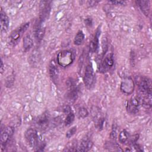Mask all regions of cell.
Instances as JSON below:
<instances>
[{"instance_id": "obj_22", "label": "cell", "mask_w": 152, "mask_h": 152, "mask_svg": "<svg viewBox=\"0 0 152 152\" xmlns=\"http://www.w3.org/2000/svg\"><path fill=\"white\" fill-rule=\"evenodd\" d=\"M78 116L80 118H85L86 117H87L88 115V110H87L86 108L85 107H80L78 110Z\"/></svg>"}, {"instance_id": "obj_15", "label": "cell", "mask_w": 152, "mask_h": 152, "mask_svg": "<svg viewBox=\"0 0 152 152\" xmlns=\"http://www.w3.org/2000/svg\"><path fill=\"white\" fill-rule=\"evenodd\" d=\"M9 18L2 11H1V31H5L7 30L9 26Z\"/></svg>"}, {"instance_id": "obj_23", "label": "cell", "mask_w": 152, "mask_h": 152, "mask_svg": "<svg viewBox=\"0 0 152 152\" xmlns=\"http://www.w3.org/2000/svg\"><path fill=\"white\" fill-rule=\"evenodd\" d=\"M77 131V127L75 126L72 127L71 129H69L66 133V137L68 138H71V137H72L75 133Z\"/></svg>"}, {"instance_id": "obj_14", "label": "cell", "mask_w": 152, "mask_h": 152, "mask_svg": "<svg viewBox=\"0 0 152 152\" xmlns=\"http://www.w3.org/2000/svg\"><path fill=\"white\" fill-rule=\"evenodd\" d=\"M144 15L148 16L150 11V4L148 1H138L136 2Z\"/></svg>"}, {"instance_id": "obj_10", "label": "cell", "mask_w": 152, "mask_h": 152, "mask_svg": "<svg viewBox=\"0 0 152 152\" xmlns=\"http://www.w3.org/2000/svg\"><path fill=\"white\" fill-rule=\"evenodd\" d=\"M14 132V128L11 126H6L2 129L0 136V141L2 144H5L12 137Z\"/></svg>"}, {"instance_id": "obj_18", "label": "cell", "mask_w": 152, "mask_h": 152, "mask_svg": "<svg viewBox=\"0 0 152 152\" xmlns=\"http://www.w3.org/2000/svg\"><path fill=\"white\" fill-rule=\"evenodd\" d=\"M84 39V34L82 31H78L75 36L74 43L75 45H80Z\"/></svg>"}, {"instance_id": "obj_20", "label": "cell", "mask_w": 152, "mask_h": 152, "mask_svg": "<svg viewBox=\"0 0 152 152\" xmlns=\"http://www.w3.org/2000/svg\"><path fill=\"white\" fill-rule=\"evenodd\" d=\"M68 99L70 100H75L77 97V90L75 87H72L68 94Z\"/></svg>"}, {"instance_id": "obj_16", "label": "cell", "mask_w": 152, "mask_h": 152, "mask_svg": "<svg viewBox=\"0 0 152 152\" xmlns=\"http://www.w3.org/2000/svg\"><path fill=\"white\" fill-rule=\"evenodd\" d=\"M93 146V142L88 139L83 140L78 147V151H87L90 150Z\"/></svg>"}, {"instance_id": "obj_5", "label": "cell", "mask_w": 152, "mask_h": 152, "mask_svg": "<svg viewBox=\"0 0 152 152\" xmlns=\"http://www.w3.org/2000/svg\"><path fill=\"white\" fill-rule=\"evenodd\" d=\"M25 138L31 147H36L39 143V136L36 129L33 128L28 129L24 134Z\"/></svg>"}, {"instance_id": "obj_9", "label": "cell", "mask_w": 152, "mask_h": 152, "mask_svg": "<svg viewBox=\"0 0 152 152\" xmlns=\"http://www.w3.org/2000/svg\"><path fill=\"white\" fill-rule=\"evenodd\" d=\"M134 88V84L132 80L130 78H125L121 84V90L125 94L129 95L131 94Z\"/></svg>"}, {"instance_id": "obj_21", "label": "cell", "mask_w": 152, "mask_h": 152, "mask_svg": "<svg viewBox=\"0 0 152 152\" xmlns=\"http://www.w3.org/2000/svg\"><path fill=\"white\" fill-rule=\"evenodd\" d=\"M74 118H75V115L74 113L72 112L71 111L69 112L65 119V126H69V125H71L74 121Z\"/></svg>"}, {"instance_id": "obj_2", "label": "cell", "mask_w": 152, "mask_h": 152, "mask_svg": "<svg viewBox=\"0 0 152 152\" xmlns=\"http://www.w3.org/2000/svg\"><path fill=\"white\" fill-rule=\"evenodd\" d=\"M74 57L71 51L68 50H64L61 51L57 56V62L58 64L62 66H68L73 62Z\"/></svg>"}, {"instance_id": "obj_12", "label": "cell", "mask_w": 152, "mask_h": 152, "mask_svg": "<svg viewBox=\"0 0 152 152\" xmlns=\"http://www.w3.org/2000/svg\"><path fill=\"white\" fill-rule=\"evenodd\" d=\"M49 118V115L47 113H43L40 115L36 119V125L40 129H45L48 125Z\"/></svg>"}, {"instance_id": "obj_8", "label": "cell", "mask_w": 152, "mask_h": 152, "mask_svg": "<svg viewBox=\"0 0 152 152\" xmlns=\"http://www.w3.org/2000/svg\"><path fill=\"white\" fill-rule=\"evenodd\" d=\"M45 27L44 26V21H41L40 19L37 20L34 24V37L37 41L40 42L45 34Z\"/></svg>"}, {"instance_id": "obj_24", "label": "cell", "mask_w": 152, "mask_h": 152, "mask_svg": "<svg viewBox=\"0 0 152 152\" xmlns=\"http://www.w3.org/2000/svg\"><path fill=\"white\" fill-rule=\"evenodd\" d=\"M109 2L115 5H124L125 3V2L123 1H110Z\"/></svg>"}, {"instance_id": "obj_7", "label": "cell", "mask_w": 152, "mask_h": 152, "mask_svg": "<svg viewBox=\"0 0 152 152\" xmlns=\"http://www.w3.org/2000/svg\"><path fill=\"white\" fill-rule=\"evenodd\" d=\"M114 65L113 55L112 53H109L104 58L103 61L102 62L100 65L99 70L102 72H107L113 67Z\"/></svg>"}, {"instance_id": "obj_13", "label": "cell", "mask_w": 152, "mask_h": 152, "mask_svg": "<svg viewBox=\"0 0 152 152\" xmlns=\"http://www.w3.org/2000/svg\"><path fill=\"white\" fill-rule=\"evenodd\" d=\"M100 31L98 30L96 33L95 34L94 37H93V40L91 41L90 43V46H89V49H90V51L92 53L96 52L99 48V37L100 36Z\"/></svg>"}, {"instance_id": "obj_4", "label": "cell", "mask_w": 152, "mask_h": 152, "mask_svg": "<svg viewBox=\"0 0 152 152\" xmlns=\"http://www.w3.org/2000/svg\"><path fill=\"white\" fill-rule=\"evenodd\" d=\"M142 104L141 98L140 96H134L128 102L126 109L128 112L131 114H135L138 112Z\"/></svg>"}, {"instance_id": "obj_1", "label": "cell", "mask_w": 152, "mask_h": 152, "mask_svg": "<svg viewBox=\"0 0 152 152\" xmlns=\"http://www.w3.org/2000/svg\"><path fill=\"white\" fill-rule=\"evenodd\" d=\"M138 90L143 96H151V83L150 79L145 77H138L136 79Z\"/></svg>"}, {"instance_id": "obj_17", "label": "cell", "mask_w": 152, "mask_h": 152, "mask_svg": "<svg viewBox=\"0 0 152 152\" xmlns=\"http://www.w3.org/2000/svg\"><path fill=\"white\" fill-rule=\"evenodd\" d=\"M33 46V41L30 36L28 34L23 39V48L25 51L29 50Z\"/></svg>"}, {"instance_id": "obj_6", "label": "cell", "mask_w": 152, "mask_h": 152, "mask_svg": "<svg viewBox=\"0 0 152 152\" xmlns=\"http://www.w3.org/2000/svg\"><path fill=\"white\" fill-rule=\"evenodd\" d=\"M83 81L85 86L87 88H90L93 86L94 83V74L93 69L91 65L90 64L88 65L86 68Z\"/></svg>"}, {"instance_id": "obj_25", "label": "cell", "mask_w": 152, "mask_h": 152, "mask_svg": "<svg viewBox=\"0 0 152 152\" xmlns=\"http://www.w3.org/2000/svg\"><path fill=\"white\" fill-rule=\"evenodd\" d=\"M90 4V6H93V5H96L98 2H97V1H88V2Z\"/></svg>"}, {"instance_id": "obj_3", "label": "cell", "mask_w": 152, "mask_h": 152, "mask_svg": "<svg viewBox=\"0 0 152 152\" xmlns=\"http://www.w3.org/2000/svg\"><path fill=\"white\" fill-rule=\"evenodd\" d=\"M30 25V23H26L23 25H21L18 28L13 30L10 36H9V40L10 44L12 45H15L20 40L21 36L24 34V33L27 30Z\"/></svg>"}, {"instance_id": "obj_26", "label": "cell", "mask_w": 152, "mask_h": 152, "mask_svg": "<svg viewBox=\"0 0 152 152\" xmlns=\"http://www.w3.org/2000/svg\"><path fill=\"white\" fill-rule=\"evenodd\" d=\"M3 62H2V61H1V73H2L3 72Z\"/></svg>"}, {"instance_id": "obj_11", "label": "cell", "mask_w": 152, "mask_h": 152, "mask_svg": "<svg viewBox=\"0 0 152 152\" xmlns=\"http://www.w3.org/2000/svg\"><path fill=\"white\" fill-rule=\"evenodd\" d=\"M49 72L51 80L53 81V82L56 83L59 78V71L56 63L53 60L51 61L49 64Z\"/></svg>"}, {"instance_id": "obj_19", "label": "cell", "mask_w": 152, "mask_h": 152, "mask_svg": "<svg viewBox=\"0 0 152 152\" xmlns=\"http://www.w3.org/2000/svg\"><path fill=\"white\" fill-rule=\"evenodd\" d=\"M119 141L122 144H125L129 138V134L126 130H122L119 134Z\"/></svg>"}]
</instances>
